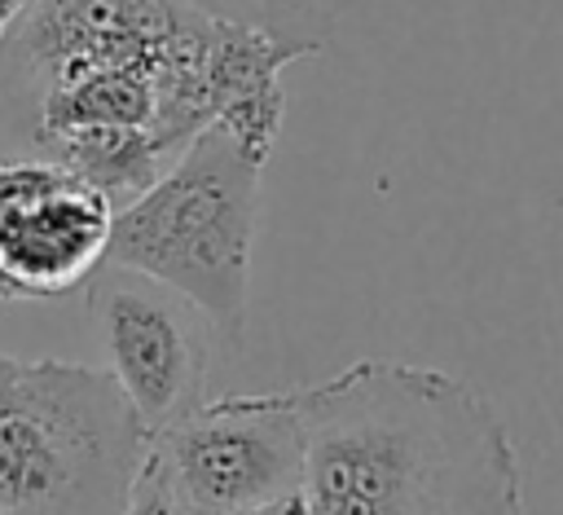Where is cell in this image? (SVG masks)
<instances>
[{"instance_id":"1","label":"cell","mask_w":563,"mask_h":515,"mask_svg":"<svg viewBox=\"0 0 563 515\" xmlns=\"http://www.w3.org/2000/svg\"><path fill=\"white\" fill-rule=\"evenodd\" d=\"M325 35L317 0H31L0 44V136L119 211L207 128L268 163L282 70Z\"/></svg>"},{"instance_id":"3","label":"cell","mask_w":563,"mask_h":515,"mask_svg":"<svg viewBox=\"0 0 563 515\" xmlns=\"http://www.w3.org/2000/svg\"><path fill=\"white\" fill-rule=\"evenodd\" d=\"M145 458L110 370L0 352V515H123Z\"/></svg>"},{"instance_id":"9","label":"cell","mask_w":563,"mask_h":515,"mask_svg":"<svg viewBox=\"0 0 563 515\" xmlns=\"http://www.w3.org/2000/svg\"><path fill=\"white\" fill-rule=\"evenodd\" d=\"M242 515H308V502H303V489L299 493H286L277 502H264V506H251Z\"/></svg>"},{"instance_id":"4","label":"cell","mask_w":563,"mask_h":515,"mask_svg":"<svg viewBox=\"0 0 563 515\" xmlns=\"http://www.w3.org/2000/svg\"><path fill=\"white\" fill-rule=\"evenodd\" d=\"M260 180L264 158L233 132L207 128L145 194L114 211L101 269H128L176 291L238 348L246 330Z\"/></svg>"},{"instance_id":"10","label":"cell","mask_w":563,"mask_h":515,"mask_svg":"<svg viewBox=\"0 0 563 515\" xmlns=\"http://www.w3.org/2000/svg\"><path fill=\"white\" fill-rule=\"evenodd\" d=\"M26 4H31V0H0V44H4L9 31L18 26V18L26 13Z\"/></svg>"},{"instance_id":"7","label":"cell","mask_w":563,"mask_h":515,"mask_svg":"<svg viewBox=\"0 0 563 515\" xmlns=\"http://www.w3.org/2000/svg\"><path fill=\"white\" fill-rule=\"evenodd\" d=\"M114 202L75 172L0 154V304L53 299L106 264Z\"/></svg>"},{"instance_id":"5","label":"cell","mask_w":563,"mask_h":515,"mask_svg":"<svg viewBox=\"0 0 563 515\" xmlns=\"http://www.w3.org/2000/svg\"><path fill=\"white\" fill-rule=\"evenodd\" d=\"M180 515H242L303 489L299 387L202 401L150 440Z\"/></svg>"},{"instance_id":"8","label":"cell","mask_w":563,"mask_h":515,"mask_svg":"<svg viewBox=\"0 0 563 515\" xmlns=\"http://www.w3.org/2000/svg\"><path fill=\"white\" fill-rule=\"evenodd\" d=\"M123 515H180V511H176V497H172V489H167V475L158 471L154 453L145 458V467H141V475H136V484H132V497H128Z\"/></svg>"},{"instance_id":"6","label":"cell","mask_w":563,"mask_h":515,"mask_svg":"<svg viewBox=\"0 0 563 515\" xmlns=\"http://www.w3.org/2000/svg\"><path fill=\"white\" fill-rule=\"evenodd\" d=\"M88 313L110 374L150 440L202 405L211 326L194 304L141 273L97 269L88 282Z\"/></svg>"},{"instance_id":"2","label":"cell","mask_w":563,"mask_h":515,"mask_svg":"<svg viewBox=\"0 0 563 515\" xmlns=\"http://www.w3.org/2000/svg\"><path fill=\"white\" fill-rule=\"evenodd\" d=\"M308 515H523V462L462 374L352 361L299 387Z\"/></svg>"}]
</instances>
